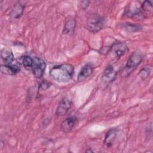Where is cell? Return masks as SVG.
I'll return each mask as SVG.
<instances>
[{"label":"cell","mask_w":153,"mask_h":153,"mask_svg":"<svg viewBox=\"0 0 153 153\" xmlns=\"http://www.w3.org/2000/svg\"><path fill=\"white\" fill-rule=\"evenodd\" d=\"M140 9L146 15V13H151L152 11V2L151 1H145L140 5Z\"/></svg>","instance_id":"d6986e66"},{"label":"cell","mask_w":153,"mask_h":153,"mask_svg":"<svg viewBox=\"0 0 153 153\" xmlns=\"http://www.w3.org/2000/svg\"><path fill=\"white\" fill-rule=\"evenodd\" d=\"M121 27L122 29L128 32H136L140 31L142 27L141 25L138 24L131 23L129 22H126L121 25Z\"/></svg>","instance_id":"2e32d148"},{"label":"cell","mask_w":153,"mask_h":153,"mask_svg":"<svg viewBox=\"0 0 153 153\" xmlns=\"http://www.w3.org/2000/svg\"><path fill=\"white\" fill-rule=\"evenodd\" d=\"M20 70V67L17 65H1V72L6 75H14Z\"/></svg>","instance_id":"5bb4252c"},{"label":"cell","mask_w":153,"mask_h":153,"mask_svg":"<svg viewBox=\"0 0 153 153\" xmlns=\"http://www.w3.org/2000/svg\"><path fill=\"white\" fill-rule=\"evenodd\" d=\"M76 121V118L75 117H70L66 118L60 124L61 130L65 133H69L74 128Z\"/></svg>","instance_id":"7c38bea8"},{"label":"cell","mask_w":153,"mask_h":153,"mask_svg":"<svg viewBox=\"0 0 153 153\" xmlns=\"http://www.w3.org/2000/svg\"><path fill=\"white\" fill-rule=\"evenodd\" d=\"M143 59V56L140 51L137 50L133 52L127 59L126 65L121 71V76L123 77L128 76L140 64Z\"/></svg>","instance_id":"7a4b0ae2"},{"label":"cell","mask_w":153,"mask_h":153,"mask_svg":"<svg viewBox=\"0 0 153 153\" xmlns=\"http://www.w3.org/2000/svg\"><path fill=\"white\" fill-rule=\"evenodd\" d=\"M126 15L129 17L135 19H142L146 17V14L142 11V10L137 7H131L129 8L128 10L127 11Z\"/></svg>","instance_id":"9a60e30c"},{"label":"cell","mask_w":153,"mask_h":153,"mask_svg":"<svg viewBox=\"0 0 153 153\" xmlns=\"http://www.w3.org/2000/svg\"><path fill=\"white\" fill-rule=\"evenodd\" d=\"M33 62L31 70L35 77L41 78L43 76L45 69L46 63L44 59L38 57H33Z\"/></svg>","instance_id":"5b68a950"},{"label":"cell","mask_w":153,"mask_h":153,"mask_svg":"<svg viewBox=\"0 0 153 153\" xmlns=\"http://www.w3.org/2000/svg\"><path fill=\"white\" fill-rule=\"evenodd\" d=\"M94 71L93 66L90 63H87L83 66L82 68L80 69L78 76L77 80L79 82L83 81L88 78L93 73Z\"/></svg>","instance_id":"ba28073f"},{"label":"cell","mask_w":153,"mask_h":153,"mask_svg":"<svg viewBox=\"0 0 153 153\" xmlns=\"http://www.w3.org/2000/svg\"><path fill=\"white\" fill-rule=\"evenodd\" d=\"M20 63L27 69H31L33 62V57L29 56H23L20 57Z\"/></svg>","instance_id":"e0dca14e"},{"label":"cell","mask_w":153,"mask_h":153,"mask_svg":"<svg viewBox=\"0 0 153 153\" xmlns=\"http://www.w3.org/2000/svg\"><path fill=\"white\" fill-rule=\"evenodd\" d=\"M76 20L74 17H68L65 22L62 33L69 36L72 35L76 28Z\"/></svg>","instance_id":"52a82bcc"},{"label":"cell","mask_w":153,"mask_h":153,"mask_svg":"<svg viewBox=\"0 0 153 153\" xmlns=\"http://www.w3.org/2000/svg\"><path fill=\"white\" fill-rule=\"evenodd\" d=\"M104 19L99 14L94 13L90 14L86 22V28L91 33H97L101 30L104 26Z\"/></svg>","instance_id":"3957f363"},{"label":"cell","mask_w":153,"mask_h":153,"mask_svg":"<svg viewBox=\"0 0 153 153\" xmlns=\"http://www.w3.org/2000/svg\"><path fill=\"white\" fill-rule=\"evenodd\" d=\"M90 4V1H82L81 2V7L82 10H85V9L87 8Z\"/></svg>","instance_id":"ffe728a7"},{"label":"cell","mask_w":153,"mask_h":153,"mask_svg":"<svg viewBox=\"0 0 153 153\" xmlns=\"http://www.w3.org/2000/svg\"><path fill=\"white\" fill-rule=\"evenodd\" d=\"M72 100L67 97H64L59 103L56 110V115L58 117H61L66 115L72 106Z\"/></svg>","instance_id":"8992f818"},{"label":"cell","mask_w":153,"mask_h":153,"mask_svg":"<svg viewBox=\"0 0 153 153\" xmlns=\"http://www.w3.org/2000/svg\"><path fill=\"white\" fill-rule=\"evenodd\" d=\"M117 76V72L115 70L114 66L110 64L104 70L102 79L105 82H111L114 81Z\"/></svg>","instance_id":"30bf717a"},{"label":"cell","mask_w":153,"mask_h":153,"mask_svg":"<svg viewBox=\"0 0 153 153\" xmlns=\"http://www.w3.org/2000/svg\"><path fill=\"white\" fill-rule=\"evenodd\" d=\"M1 57L5 65H11L14 60V56L12 51L7 47H4L1 50Z\"/></svg>","instance_id":"8fae6325"},{"label":"cell","mask_w":153,"mask_h":153,"mask_svg":"<svg viewBox=\"0 0 153 153\" xmlns=\"http://www.w3.org/2000/svg\"><path fill=\"white\" fill-rule=\"evenodd\" d=\"M128 50V47L124 42H116L112 44L108 51V58L110 62L118 60Z\"/></svg>","instance_id":"277c9868"},{"label":"cell","mask_w":153,"mask_h":153,"mask_svg":"<svg viewBox=\"0 0 153 153\" xmlns=\"http://www.w3.org/2000/svg\"><path fill=\"white\" fill-rule=\"evenodd\" d=\"M49 74L51 78L54 81L59 82H66L73 78L74 68L69 63L55 65L50 69Z\"/></svg>","instance_id":"6da1fadb"},{"label":"cell","mask_w":153,"mask_h":153,"mask_svg":"<svg viewBox=\"0 0 153 153\" xmlns=\"http://www.w3.org/2000/svg\"><path fill=\"white\" fill-rule=\"evenodd\" d=\"M25 8V3H23L21 1L17 2L11 8V10L9 13L10 17L14 19L20 18L23 13Z\"/></svg>","instance_id":"9c48e42d"},{"label":"cell","mask_w":153,"mask_h":153,"mask_svg":"<svg viewBox=\"0 0 153 153\" xmlns=\"http://www.w3.org/2000/svg\"><path fill=\"white\" fill-rule=\"evenodd\" d=\"M117 135V130L115 128L109 130L105 134L103 140V144L106 148H111L113 145L114 142Z\"/></svg>","instance_id":"4fadbf2b"},{"label":"cell","mask_w":153,"mask_h":153,"mask_svg":"<svg viewBox=\"0 0 153 153\" xmlns=\"http://www.w3.org/2000/svg\"><path fill=\"white\" fill-rule=\"evenodd\" d=\"M151 67L150 66L146 65L140 70L138 75L142 80H145L149 77L151 74Z\"/></svg>","instance_id":"ac0fdd59"}]
</instances>
